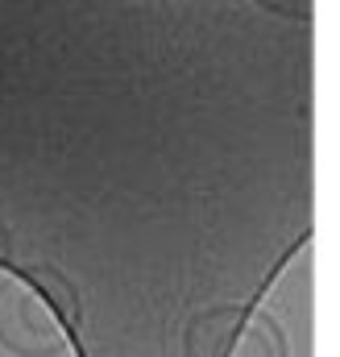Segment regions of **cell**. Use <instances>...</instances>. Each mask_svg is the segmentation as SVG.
<instances>
[{
    "label": "cell",
    "mask_w": 340,
    "mask_h": 357,
    "mask_svg": "<svg viewBox=\"0 0 340 357\" xmlns=\"http://www.w3.org/2000/svg\"><path fill=\"white\" fill-rule=\"evenodd\" d=\"M0 312H4V316H17V333L4 337L8 349H17V354H54V349H59L54 324L42 316V307H38L33 299L17 295V291L8 287V291H0Z\"/></svg>",
    "instance_id": "cell-1"
}]
</instances>
